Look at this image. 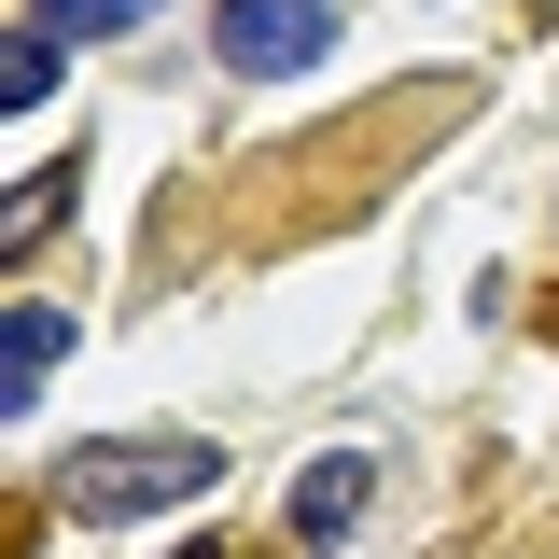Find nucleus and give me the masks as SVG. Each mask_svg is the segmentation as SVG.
Returning a JSON list of instances; mask_svg holds the SVG:
<instances>
[{"label":"nucleus","instance_id":"f257e3e1","mask_svg":"<svg viewBox=\"0 0 559 559\" xmlns=\"http://www.w3.org/2000/svg\"><path fill=\"white\" fill-rule=\"evenodd\" d=\"M210 476H224L210 433H98V448H57V503L84 518V532H127V518H154V503H197Z\"/></svg>","mask_w":559,"mask_h":559},{"label":"nucleus","instance_id":"f03ea898","mask_svg":"<svg viewBox=\"0 0 559 559\" xmlns=\"http://www.w3.org/2000/svg\"><path fill=\"white\" fill-rule=\"evenodd\" d=\"M224 70H252V84H280V70H308L322 43H336V0H224Z\"/></svg>","mask_w":559,"mask_h":559},{"label":"nucleus","instance_id":"7ed1b4c3","mask_svg":"<svg viewBox=\"0 0 559 559\" xmlns=\"http://www.w3.org/2000/svg\"><path fill=\"white\" fill-rule=\"evenodd\" d=\"M70 364V308H43V294H14V322H0V419H43V392H57Z\"/></svg>","mask_w":559,"mask_h":559},{"label":"nucleus","instance_id":"20e7f679","mask_svg":"<svg viewBox=\"0 0 559 559\" xmlns=\"http://www.w3.org/2000/svg\"><path fill=\"white\" fill-rule=\"evenodd\" d=\"M364 489H378V462H364V448L308 462V476H294V532H308V546H349V532H364Z\"/></svg>","mask_w":559,"mask_h":559},{"label":"nucleus","instance_id":"39448f33","mask_svg":"<svg viewBox=\"0 0 559 559\" xmlns=\"http://www.w3.org/2000/svg\"><path fill=\"white\" fill-rule=\"evenodd\" d=\"M140 14H168V0H28L43 43H98V28H140Z\"/></svg>","mask_w":559,"mask_h":559},{"label":"nucleus","instance_id":"423d86ee","mask_svg":"<svg viewBox=\"0 0 559 559\" xmlns=\"http://www.w3.org/2000/svg\"><path fill=\"white\" fill-rule=\"evenodd\" d=\"M57 210H70V168H28V182L0 197V252H28V238H43Z\"/></svg>","mask_w":559,"mask_h":559},{"label":"nucleus","instance_id":"0eeeda50","mask_svg":"<svg viewBox=\"0 0 559 559\" xmlns=\"http://www.w3.org/2000/svg\"><path fill=\"white\" fill-rule=\"evenodd\" d=\"M43 84H57V43L14 28V43H0V112H43Z\"/></svg>","mask_w":559,"mask_h":559},{"label":"nucleus","instance_id":"6e6552de","mask_svg":"<svg viewBox=\"0 0 559 559\" xmlns=\"http://www.w3.org/2000/svg\"><path fill=\"white\" fill-rule=\"evenodd\" d=\"M168 559H224V546H168Z\"/></svg>","mask_w":559,"mask_h":559}]
</instances>
